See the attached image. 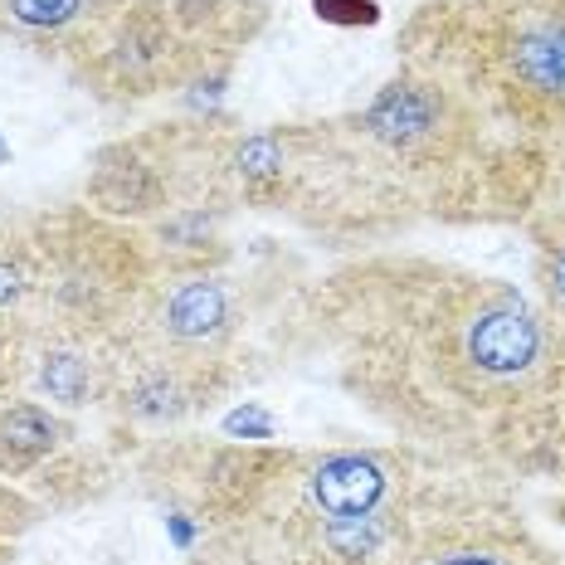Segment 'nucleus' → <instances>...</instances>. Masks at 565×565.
Segmentation results:
<instances>
[{"mask_svg": "<svg viewBox=\"0 0 565 565\" xmlns=\"http://www.w3.org/2000/svg\"><path fill=\"white\" fill-rule=\"evenodd\" d=\"M0 167H10V147H6V141H0Z\"/></svg>", "mask_w": 565, "mask_h": 565, "instance_id": "18", "label": "nucleus"}, {"mask_svg": "<svg viewBox=\"0 0 565 565\" xmlns=\"http://www.w3.org/2000/svg\"><path fill=\"white\" fill-rule=\"evenodd\" d=\"M288 171L268 215L366 254L419 225H522L556 157L482 117L439 78L399 64L361 108L282 122Z\"/></svg>", "mask_w": 565, "mask_h": 565, "instance_id": "2", "label": "nucleus"}, {"mask_svg": "<svg viewBox=\"0 0 565 565\" xmlns=\"http://www.w3.org/2000/svg\"><path fill=\"white\" fill-rule=\"evenodd\" d=\"M274 341L322 361L395 444L512 482L546 478L565 341L516 282L409 249L347 254L292 288Z\"/></svg>", "mask_w": 565, "mask_h": 565, "instance_id": "1", "label": "nucleus"}, {"mask_svg": "<svg viewBox=\"0 0 565 565\" xmlns=\"http://www.w3.org/2000/svg\"><path fill=\"white\" fill-rule=\"evenodd\" d=\"M225 434L230 439H239V444H274L278 439V424L268 409H258L254 399H244L239 409H230L225 415Z\"/></svg>", "mask_w": 565, "mask_h": 565, "instance_id": "13", "label": "nucleus"}, {"mask_svg": "<svg viewBox=\"0 0 565 565\" xmlns=\"http://www.w3.org/2000/svg\"><path fill=\"white\" fill-rule=\"evenodd\" d=\"M312 15L322 20V25H381V6L375 0H312Z\"/></svg>", "mask_w": 565, "mask_h": 565, "instance_id": "14", "label": "nucleus"}, {"mask_svg": "<svg viewBox=\"0 0 565 565\" xmlns=\"http://www.w3.org/2000/svg\"><path fill=\"white\" fill-rule=\"evenodd\" d=\"M40 512L44 508L30 498L25 488H15V482H0V536H20Z\"/></svg>", "mask_w": 565, "mask_h": 565, "instance_id": "15", "label": "nucleus"}, {"mask_svg": "<svg viewBox=\"0 0 565 565\" xmlns=\"http://www.w3.org/2000/svg\"><path fill=\"white\" fill-rule=\"evenodd\" d=\"M546 478L565 488V371H561V385H556V409H551V463H546Z\"/></svg>", "mask_w": 565, "mask_h": 565, "instance_id": "16", "label": "nucleus"}, {"mask_svg": "<svg viewBox=\"0 0 565 565\" xmlns=\"http://www.w3.org/2000/svg\"><path fill=\"white\" fill-rule=\"evenodd\" d=\"M522 234L532 244V298L565 341V210L536 205L522 220Z\"/></svg>", "mask_w": 565, "mask_h": 565, "instance_id": "12", "label": "nucleus"}, {"mask_svg": "<svg viewBox=\"0 0 565 565\" xmlns=\"http://www.w3.org/2000/svg\"><path fill=\"white\" fill-rule=\"evenodd\" d=\"M239 366H220V361H200L185 351H171L151 337L117 332V371L103 415L113 424V449L137 454L141 444L161 439V434L181 429L200 415L230 399L244 385Z\"/></svg>", "mask_w": 565, "mask_h": 565, "instance_id": "9", "label": "nucleus"}, {"mask_svg": "<svg viewBox=\"0 0 565 565\" xmlns=\"http://www.w3.org/2000/svg\"><path fill=\"white\" fill-rule=\"evenodd\" d=\"M34 302L25 337H117L157 278L141 225H122L98 210L58 205L30 215Z\"/></svg>", "mask_w": 565, "mask_h": 565, "instance_id": "6", "label": "nucleus"}, {"mask_svg": "<svg viewBox=\"0 0 565 565\" xmlns=\"http://www.w3.org/2000/svg\"><path fill=\"white\" fill-rule=\"evenodd\" d=\"M117 371V337H30L25 395L64 409H103Z\"/></svg>", "mask_w": 565, "mask_h": 565, "instance_id": "10", "label": "nucleus"}, {"mask_svg": "<svg viewBox=\"0 0 565 565\" xmlns=\"http://www.w3.org/2000/svg\"><path fill=\"white\" fill-rule=\"evenodd\" d=\"M395 50L498 132L565 157V0H419Z\"/></svg>", "mask_w": 565, "mask_h": 565, "instance_id": "4", "label": "nucleus"}, {"mask_svg": "<svg viewBox=\"0 0 565 565\" xmlns=\"http://www.w3.org/2000/svg\"><path fill=\"white\" fill-rule=\"evenodd\" d=\"M230 264L157 268L151 288L141 292L137 312L127 317V332L151 337L171 351H185V356L249 371L258 327H268V337H274L278 322H264V312H258V282L230 274Z\"/></svg>", "mask_w": 565, "mask_h": 565, "instance_id": "8", "label": "nucleus"}, {"mask_svg": "<svg viewBox=\"0 0 565 565\" xmlns=\"http://www.w3.org/2000/svg\"><path fill=\"white\" fill-rule=\"evenodd\" d=\"M385 565H565L512 498V478L429 458Z\"/></svg>", "mask_w": 565, "mask_h": 565, "instance_id": "7", "label": "nucleus"}, {"mask_svg": "<svg viewBox=\"0 0 565 565\" xmlns=\"http://www.w3.org/2000/svg\"><path fill=\"white\" fill-rule=\"evenodd\" d=\"M429 454L409 444H282L274 478L185 565H385Z\"/></svg>", "mask_w": 565, "mask_h": 565, "instance_id": "3", "label": "nucleus"}, {"mask_svg": "<svg viewBox=\"0 0 565 565\" xmlns=\"http://www.w3.org/2000/svg\"><path fill=\"white\" fill-rule=\"evenodd\" d=\"M268 15V0H122L68 78L108 108L185 98L191 117H215L210 98L225 93Z\"/></svg>", "mask_w": 565, "mask_h": 565, "instance_id": "5", "label": "nucleus"}, {"mask_svg": "<svg viewBox=\"0 0 565 565\" xmlns=\"http://www.w3.org/2000/svg\"><path fill=\"white\" fill-rule=\"evenodd\" d=\"M536 205H556V210H565V157H556V167H551L546 191H541Z\"/></svg>", "mask_w": 565, "mask_h": 565, "instance_id": "17", "label": "nucleus"}, {"mask_svg": "<svg viewBox=\"0 0 565 565\" xmlns=\"http://www.w3.org/2000/svg\"><path fill=\"white\" fill-rule=\"evenodd\" d=\"M122 0H0V34L74 74Z\"/></svg>", "mask_w": 565, "mask_h": 565, "instance_id": "11", "label": "nucleus"}]
</instances>
